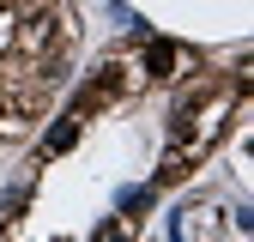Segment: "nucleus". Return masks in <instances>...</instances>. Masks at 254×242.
<instances>
[{"label":"nucleus","mask_w":254,"mask_h":242,"mask_svg":"<svg viewBox=\"0 0 254 242\" xmlns=\"http://www.w3.org/2000/svg\"><path fill=\"white\" fill-rule=\"evenodd\" d=\"M79 127H85V121H79V115L67 109V115H61L55 127L43 133V145H37V151H43V158H61V151H73V145H79Z\"/></svg>","instance_id":"1"},{"label":"nucleus","mask_w":254,"mask_h":242,"mask_svg":"<svg viewBox=\"0 0 254 242\" xmlns=\"http://www.w3.org/2000/svg\"><path fill=\"white\" fill-rule=\"evenodd\" d=\"M176 60H182V49L157 37V43H145V60H139V73H145V79H176Z\"/></svg>","instance_id":"2"},{"label":"nucleus","mask_w":254,"mask_h":242,"mask_svg":"<svg viewBox=\"0 0 254 242\" xmlns=\"http://www.w3.org/2000/svg\"><path fill=\"white\" fill-rule=\"evenodd\" d=\"M115 206H121V218H139V212H151V206H157V188H121V200H115Z\"/></svg>","instance_id":"3"},{"label":"nucleus","mask_w":254,"mask_h":242,"mask_svg":"<svg viewBox=\"0 0 254 242\" xmlns=\"http://www.w3.org/2000/svg\"><path fill=\"white\" fill-rule=\"evenodd\" d=\"M24 206H30V182H12V188L0 194V212H6V218H18Z\"/></svg>","instance_id":"4"},{"label":"nucleus","mask_w":254,"mask_h":242,"mask_svg":"<svg viewBox=\"0 0 254 242\" xmlns=\"http://www.w3.org/2000/svg\"><path fill=\"white\" fill-rule=\"evenodd\" d=\"M0 6H12V0H0Z\"/></svg>","instance_id":"5"}]
</instances>
